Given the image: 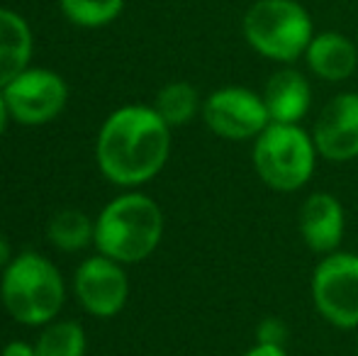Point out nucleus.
I'll return each mask as SVG.
<instances>
[{
  "label": "nucleus",
  "mask_w": 358,
  "mask_h": 356,
  "mask_svg": "<svg viewBox=\"0 0 358 356\" xmlns=\"http://www.w3.org/2000/svg\"><path fill=\"white\" fill-rule=\"evenodd\" d=\"M171 127L154 108L127 105L105 120L98 137V164L117 185H139L164 169Z\"/></svg>",
  "instance_id": "f257e3e1"
},
{
  "label": "nucleus",
  "mask_w": 358,
  "mask_h": 356,
  "mask_svg": "<svg viewBox=\"0 0 358 356\" xmlns=\"http://www.w3.org/2000/svg\"><path fill=\"white\" fill-rule=\"evenodd\" d=\"M164 234L159 205L142 193L113 200L95 222V244L103 257L122 264H137L149 257Z\"/></svg>",
  "instance_id": "f03ea898"
},
{
  "label": "nucleus",
  "mask_w": 358,
  "mask_h": 356,
  "mask_svg": "<svg viewBox=\"0 0 358 356\" xmlns=\"http://www.w3.org/2000/svg\"><path fill=\"white\" fill-rule=\"evenodd\" d=\"M241 32L256 54L271 62L292 64L305 57L315 24L297 0H256L241 20Z\"/></svg>",
  "instance_id": "7ed1b4c3"
},
{
  "label": "nucleus",
  "mask_w": 358,
  "mask_h": 356,
  "mask_svg": "<svg viewBox=\"0 0 358 356\" xmlns=\"http://www.w3.org/2000/svg\"><path fill=\"white\" fill-rule=\"evenodd\" d=\"M3 303L22 325H47L64 303V280L52 262L39 254H22L5 266Z\"/></svg>",
  "instance_id": "20e7f679"
},
{
  "label": "nucleus",
  "mask_w": 358,
  "mask_h": 356,
  "mask_svg": "<svg viewBox=\"0 0 358 356\" xmlns=\"http://www.w3.org/2000/svg\"><path fill=\"white\" fill-rule=\"evenodd\" d=\"M254 169L268 188L292 193L302 188L315 173V139L297 124L271 122L254 139Z\"/></svg>",
  "instance_id": "39448f33"
},
{
  "label": "nucleus",
  "mask_w": 358,
  "mask_h": 356,
  "mask_svg": "<svg viewBox=\"0 0 358 356\" xmlns=\"http://www.w3.org/2000/svg\"><path fill=\"white\" fill-rule=\"evenodd\" d=\"M312 300L329 325L341 329L358 327V257L331 252L312 273Z\"/></svg>",
  "instance_id": "423d86ee"
},
{
  "label": "nucleus",
  "mask_w": 358,
  "mask_h": 356,
  "mask_svg": "<svg viewBox=\"0 0 358 356\" xmlns=\"http://www.w3.org/2000/svg\"><path fill=\"white\" fill-rule=\"evenodd\" d=\"M205 124L222 139H256L271 124L268 110L259 93L241 86L220 88L203 103Z\"/></svg>",
  "instance_id": "0eeeda50"
},
{
  "label": "nucleus",
  "mask_w": 358,
  "mask_h": 356,
  "mask_svg": "<svg viewBox=\"0 0 358 356\" xmlns=\"http://www.w3.org/2000/svg\"><path fill=\"white\" fill-rule=\"evenodd\" d=\"M66 83L47 69H24L3 88L8 113L22 124H44L66 105Z\"/></svg>",
  "instance_id": "6e6552de"
},
{
  "label": "nucleus",
  "mask_w": 358,
  "mask_h": 356,
  "mask_svg": "<svg viewBox=\"0 0 358 356\" xmlns=\"http://www.w3.org/2000/svg\"><path fill=\"white\" fill-rule=\"evenodd\" d=\"M317 154L329 162H351L358 157V93H339L320 110L315 132Z\"/></svg>",
  "instance_id": "1a4fd4ad"
},
{
  "label": "nucleus",
  "mask_w": 358,
  "mask_h": 356,
  "mask_svg": "<svg viewBox=\"0 0 358 356\" xmlns=\"http://www.w3.org/2000/svg\"><path fill=\"white\" fill-rule=\"evenodd\" d=\"M127 276L117 262L108 257H93L76 271V295L90 315L113 318L127 303Z\"/></svg>",
  "instance_id": "9d476101"
},
{
  "label": "nucleus",
  "mask_w": 358,
  "mask_h": 356,
  "mask_svg": "<svg viewBox=\"0 0 358 356\" xmlns=\"http://www.w3.org/2000/svg\"><path fill=\"white\" fill-rule=\"evenodd\" d=\"M300 234L315 254H331L344 239V208L329 193H312L300 208Z\"/></svg>",
  "instance_id": "9b49d317"
},
{
  "label": "nucleus",
  "mask_w": 358,
  "mask_h": 356,
  "mask_svg": "<svg viewBox=\"0 0 358 356\" xmlns=\"http://www.w3.org/2000/svg\"><path fill=\"white\" fill-rule=\"evenodd\" d=\"M261 98H264V103H266L271 122L297 124L310 113L312 88H310V81H307L297 69L287 66V69H278L275 73H271Z\"/></svg>",
  "instance_id": "f8f14e48"
},
{
  "label": "nucleus",
  "mask_w": 358,
  "mask_h": 356,
  "mask_svg": "<svg viewBox=\"0 0 358 356\" xmlns=\"http://www.w3.org/2000/svg\"><path fill=\"white\" fill-rule=\"evenodd\" d=\"M305 62L317 78L339 83L354 76L358 66V49L339 32H317L305 52Z\"/></svg>",
  "instance_id": "ddd939ff"
},
{
  "label": "nucleus",
  "mask_w": 358,
  "mask_h": 356,
  "mask_svg": "<svg viewBox=\"0 0 358 356\" xmlns=\"http://www.w3.org/2000/svg\"><path fill=\"white\" fill-rule=\"evenodd\" d=\"M32 57V32L13 10L0 8V88L27 69Z\"/></svg>",
  "instance_id": "4468645a"
},
{
  "label": "nucleus",
  "mask_w": 358,
  "mask_h": 356,
  "mask_svg": "<svg viewBox=\"0 0 358 356\" xmlns=\"http://www.w3.org/2000/svg\"><path fill=\"white\" fill-rule=\"evenodd\" d=\"M198 108H200L198 90L185 81H176L159 90L154 110L161 115V120L169 127H180V124L190 122L195 118Z\"/></svg>",
  "instance_id": "2eb2a0df"
},
{
  "label": "nucleus",
  "mask_w": 358,
  "mask_h": 356,
  "mask_svg": "<svg viewBox=\"0 0 358 356\" xmlns=\"http://www.w3.org/2000/svg\"><path fill=\"white\" fill-rule=\"evenodd\" d=\"M47 234L54 247L64 249V252H78V249L88 247L90 239L95 237V227L78 210H64L52 218Z\"/></svg>",
  "instance_id": "dca6fc26"
},
{
  "label": "nucleus",
  "mask_w": 358,
  "mask_h": 356,
  "mask_svg": "<svg viewBox=\"0 0 358 356\" xmlns=\"http://www.w3.org/2000/svg\"><path fill=\"white\" fill-rule=\"evenodd\" d=\"M37 356H83L85 334L76 322H54L39 337Z\"/></svg>",
  "instance_id": "f3484780"
},
{
  "label": "nucleus",
  "mask_w": 358,
  "mask_h": 356,
  "mask_svg": "<svg viewBox=\"0 0 358 356\" xmlns=\"http://www.w3.org/2000/svg\"><path fill=\"white\" fill-rule=\"evenodd\" d=\"M124 0H62V13L78 27H103L122 13Z\"/></svg>",
  "instance_id": "a211bd4d"
},
{
  "label": "nucleus",
  "mask_w": 358,
  "mask_h": 356,
  "mask_svg": "<svg viewBox=\"0 0 358 356\" xmlns=\"http://www.w3.org/2000/svg\"><path fill=\"white\" fill-rule=\"evenodd\" d=\"M259 344H273V347H285L287 339V325L280 318H266L256 327Z\"/></svg>",
  "instance_id": "6ab92c4d"
},
{
  "label": "nucleus",
  "mask_w": 358,
  "mask_h": 356,
  "mask_svg": "<svg viewBox=\"0 0 358 356\" xmlns=\"http://www.w3.org/2000/svg\"><path fill=\"white\" fill-rule=\"evenodd\" d=\"M244 356H287L285 347H273V344H259L256 342L254 349H249Z\"/></svg>",
  "instance_id": "aec40b11"
},
{
  "label": "nucleus",
  "mask_w": 358,
  "mask_h": 356,
  "mask_svg": "<svg viewBox=\"0 0 358 356\" xmlns=\"http://www.w3.org/2000/svg\"><path fill=\"white\" fill-rule=\"evenodd\" d=\"M3 356H37V352L24 342H10L8 347L3 349Z\"/></svg>",
  "instance_id": "412c9836"
},
{
  "label": "nucleus",
  "mask_w": 358,
  "mask_h": 356,
  "mask_svg": "<svg viewBox=\"0 0 358 356\" xmlns=\"http://www.w3.org/2000/svg\"><path fill=\"white\" fill-rule=\"evenodd\" d=\"M8 264H10V247H8V242L0 237V269L8 266Z\"/></svg>",
  "instance_id": "4be33fe9"
},
{
  "label": "nucleus",
  "mask_w": 358,
  "mask_h": 356,
  "mask_svg": "<svg viewBox=\"0 0 358 356\" xmlns=\"http://www.w3.org/2000/svg\"><path fill=\"white\" fill-rule=\"evenodd\" d=\"M8 105H5V98H3V93H0V134H3V129H5V122H8Z\"/></svg>",
  "instance_id": "5701e85b"
}]
</instances>
